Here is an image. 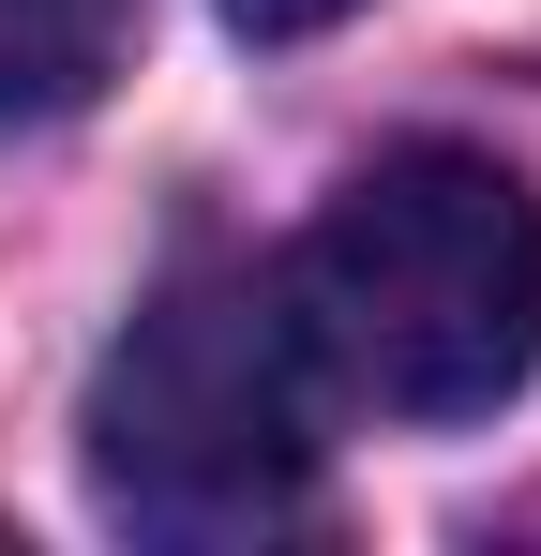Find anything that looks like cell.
I'll return each instance as SVG.
<instances>
[{
    "label": "cell",
    "instance_id": "1",
    "mask_svg": "<svg viewBox=\"0 0 541 556\" xmlns=\"http://www.w3.org/2000/svg\"><path fill=\"white\" fill-rule=\"evenodd\" d=\"M270 286L316 376L391 421H481L541 376V195L496 151H376Z\"/></svg>",
    "mask_w": 541,
    "mask_h": 556
},
{
    "label": "cell",
    "instance_id": "2",
    "mask_svg": "<svg viewBox=\"0 0 541 556\" xmlns=\"http://www.w3.org/2000/svg\"><path fill=\"white\" fill-rule=\"evenodd\" d=\"M90 496L136 542H270L316 511V346L270 271H180L90 376Z\"/></svg>",
    "mask_w": 541,
    "mask_h": 556
},
{
    "label": "cell",
    "instance_id": "3",
    "mask_svg": "<svg viewBox=\"0 0 541 556\" xmlns=\"http://www.w3.org/2000/svg\"><path fill=\"white\" fill-rule=\"evenodd\" d=\"M121 30H136V0H0V136L76 121L121 76Z\"/></svg>",
    "mask_w": 541,
    "mask_h": 556
},
{
    "label": "cell",
    "instance_id": "4",
    "mask_svg": "<svg viewBox=\"0 0 541 556\" xmlns=\"http://www.w3.org/2000/svg\"><path fill=\"white\" fill-rule=\"evenodd\" d=\"M361 0H226V30H256V46H301V30H331Z\"/></svg>",
    "mask_w": 541,
    "mask_h": 556
}]
</instances>
